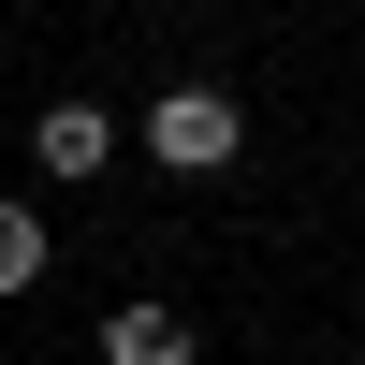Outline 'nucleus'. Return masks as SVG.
Segmentation results:
<instances>
[{
	"label": "nucleus",
	"instance_id": "nucleus-1",
	"mask_svg": "<svg viewBox=\"0 0 365 365\" xmlns=\"http://www.w3.org/2000/svg\"><path fill=\"white\" fill-rule=\"evenodd\" d=\"M234 146H249V103H234V88H161V103H146V161L161 175H220Z\"/></svg>",
	"mask_w": 365,
	"mask_h": 365
},
{
	"label": "nucleus",
	"instance_id": "nucleus-2",
	"mask_svg": "<svg viewBox=\"0 0 365 365\" xmlns=\"http://www.w3.org/2000/svg\"><path fill=\"white\" fill-rule=\"evenodd\" d=\"M29 161H44L58 190H88V175L117 161V117H103V103H44V117H29Z\"/></svg>",
	"mask_w": 365,
	"mask_h": 365
},
{
	"label": "nucleus",
	"instance_id": "nucleus-3",
	"mask_svg": "<svg viewBox=\"0 0 365 365\" xmlns=\"http://www.w3.org/2000/svg\"><path fill=\"white\" fill-rule=\"evenodd\" d=\"M103 365H205L190 307H103Z\"/></svg>",
	"mask_w": 365,
	"mask_h": 365
},
{
	"label": "nucleus",
	"instance_id": "nucleus-4",
	"mask_svg": "<svg viewBox=\"0 0 365 365\" xmlns=\"http://www.w3.org/2000/svg\"><path fill=\"white\" fill-rule=\"evenodd\" d=\"M29 278H44V205L0 190V292H29Z\"/></svg>",
	"mask_w": 365,
	"mask_h": 365
}]
</instances>
